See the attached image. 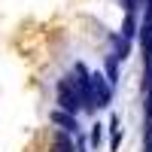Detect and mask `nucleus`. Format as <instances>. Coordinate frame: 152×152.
Returning <instances> with one entry per match:
<instances>
[{"instance_id":"f257e3e1","label":"nucleus","mask_w":152,"mask_h":152,"mask_svg":"<svg viewBox=\"0 0 152 152\" xmlns=\"http://www.w3.org/2000/svg\"><path fill=\"white\" fill-rule=\"evenodd\" d=\"M73 82H76V88H79V97H82V110H85V113H97L94 79H91V73H88V67L82 64V61H76V64H73Z\"/></svg>"},{"instance_id":"f03ea898","label":"nucleus","mask_w":152,"mask_h":152,"mask_svg":"<svg viewBox=\"0 0 152 152\" xmlns=\"http://www.w3.org/2000/svg\"><path fill=\"white\" fill-rule=\"evenodd\" d=\"M55 91H58V107H61V110L73 113V116L82 110V97H79V88H76V82H73V73L64 76V79L58 82Z\"/></svg>"},{"instance_id":"7ed1b4c3","label":"nucleus","mask_w":152,"mask_h":152,"mask_svg":"<svg viewBox=\"0 0 152 152\" xmlns=\"http://www.w3.org/2000/svg\"><path fill=\"white\" fill-rule=\"evenodd\" d=\"M91 79H94V97H97V110H107L110 104H113V88L110 82H107V76L104 73H91Z\"/></svg>"},{"instance_id":"20e7f679","label":"nucleus","mask_w":152,"mask_h":152,"mask_svg":"<svg viewBox=\"0 0 152 152\" xmlns=\"http://www.w3.org/2000/svg\"><path fill=\"white\" fill-rule=\"evenodd\" d=\"M49 122L55 125V128H61V131H67V134H79L82 128H79V122H76V116L73 113H67V110H52L49 113Z\"/></svg>"},{"instance_id":"39448f33","label":"nucleus","mask_w":152,"mask_h":152,"mask_svg":"<svg viewBox=\"0 0 152 152\" xmlns=\"http://www.w3.org/2000/svg\"><path fill=\"white\" fill-rule=\"evenodd\" d=\"M137 43H140V52H143V64L152 58V21H143L140 31H137Z\"/></svg>"},{"instance_id":"423d86ee","label":"nucleus","mask_w":152,"mask_h":152,"mask_svg":"<svg viewBox=\"0 0 152 152\" xmlns=\"http://www.w3.org/2000/svg\"><path fill=\"white\" fill-rule=\"evenodd\" d=\"M119 55L116 52H110L107 58H104V76H107V82L113 85V88H119Z\"/></svg>"},{"instance_id":"0eeeda50","label":"nucleus","mask_w":152,"mask_h":152,"mask_svg":"<svg viewBox=\"0 0 152 152\" xmlns=\"http://www.w3.org/2000/svg\"><path fill=\"white\" fill-rule=\"evenodd\" d=\"M110 46H113V52L119 55V61L131 58V40H125L122 34H110Z\"/></svg>"},{"instance_id":"6e6552de","label":"nucleus","mask_w":152,"mask_h":152,"mask_svg":"<svg viewBox=\"0 0 152 152\" xmlns=\"http://www.w3.org/2000/svg\"><path fill=\"white\" fill-rule=\"evenodd\" d=\"M137 31H140V24H137V15L134 12H125V21H122V37L125 40H137Z\"/></svg>"},{"instance_id":"1a4fd4ad","label":"nucleus","mask_w":152,"mask_h":152,"mask_svg":"<svg viewBox=\"0 0 152 152\" xmlns=\"http://www.w3.org/2000/svg\"><path fill=\"white\" fill-rule=\"evenodd\" d=\"M52 152H76V143L70 140L67 131H58L55 140H52Z\"/></svg>"},{"instance_id":"9d476101","label":"nucleus","mask_w":152,"mask_h":152,"mask_svg":"<svg viewBox=\"0 0 152 152\" xmlns=\"http://www.w3.org/2000/svg\"><path fill=\"white\" fill-rule=\"evenodd\" d=\"M143 94H152V58L143 64Z\"/></svg>"},{"instance_id":"9b49d317","label":"nucleus","mask_w":152,"mask_h":152,"mask_svg":"<svg viewBox=\"0 0 152 152\" xmlns=\"http://www.w3.org/2000/svg\"><path fill=\"white\" fill-rule=\"evenodd\" d=\"M100 143H104V125H91V146L100 149Z\"/></svg>"},{"instance_id":"f8f14e48","label":"nucleus","mask_w":152,"mask_h":152,"mask_svg":"<svg viewBox=\"0 0 152 152\" xmlns=\"http://www.w3.org/2000/svg\"><path fill=\"white\" fill-rule=\"evenodd\" d=\"M122 128H116V131H110V152H119V146H122Z\"/></svg>"},{"instance_id":"ddd939ff","label":"nucleus","mask_w":152,"mask_h":152,"mask_svg":"<svg viewBox=\"0 0 152 152\" xmlns=\"http://www.w3.org/2000/svg\"><path fill=\"white\" fill-rule=\"evenodd\" d=\"M119 3H122L125 12H134V9H137V0H119Z\"/></svg>"},{"instance_id":"4468645a","label":"nucleus","mask_w":152,"mask_h":152,"mask_svg":"<svg viewBox=\"0 0 152 152\" xmlns=\"http://www.w3.org/2000/svg\"><path fill=\"white\" fill-rule=\"evenodd\" d=\"M73 143H76V152H85V137H82V131L76 134V140H73Z\"/></svg>"},{"instance_id":"2eb2a0df","label":"nucleus","mask_w":152,"mask_h":152,"mask_svg":"<svg viewBox=\"0 0 152 152\" xmlns=\"http://www.w3.org/2000/svg\"><path fill=\"white\" fill-rule=\"evenodd\" d=\"M107 128H110V131H116V128H119V113H113V116H110V122H107Z\"/></svg>"},{"instance_id":"dca6fc26","label":"nucleus","mask_w":152,"mask_h":152,"mask_svg":"<svg viewBox=\"0 0 152 152\" xmlns=\"http://www.w3.org/2000/svg\"><path fill=\"white\" fill-rule=\"evenodd\" d=\"M143 113H146V119H152V94H146V107H143Z\"/></svg>"},{"instance_id":"f3484780","label":"nucleus","mask_w":152,"mask_h":152,"mask_svg":"<svg viewBox=\"0 0 152 152\" xmlns=\"http://www.w3.org/2000/svg\"><path fill=\"white\" fill-rule=\"evenodd\" d=\"M137 3H146V0H137Z\"/></svg>"}]
</instances>
